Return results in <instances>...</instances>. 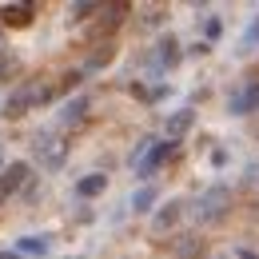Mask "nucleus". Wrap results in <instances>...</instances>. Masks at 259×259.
Masks as SVG:
<instances>
[{"mask_svg": "<svg viewBox=\"0 0 259 259\" xmlns=\"http://www.w3.org/2000/svg\"><path fill=\"white\" fill-rule=\"evenodd\" d=\"M56 96V88L52 84H40V80H24L12 96L4 100V116L8 120H20V116H28L32 108H40V104H48V100Z\"/></svg>", "mask_w": 259, "mask_h": 259, "instance_id": "nucleus-1", "label": "nucleus"}, {"mask_svg": "<svg viewBox=\"0 0 259 259\" xmlns=\"http://www.w3.org/2000/svg\"><path fill=\"white\" fill-rule=\"evenodd\" d=\"M152 203H156V188H140L132 195V211H148Z\"/></svg>", "mask_w": 259, "mask_h": 259, "instance_id": "nucleus-13", "label": "nucleus"}, {"mask_svg": "<svg viewBox=\"0 0 259 259\" xmlns=\"http://www.w3.org/2000/svg\"><path fill=\"white\" fill-rule=\"evenodd\" d=\"M48 247H52V239H48V235H24V239L16 243V251H20V255H44Z\"/></svg>", "mask_w": 259, "mask_h": 259, "instance_id": "nucleus-8", "label": "nucleus"}, {"mask_svg": "<svg viewBox=\"0 0 259 259\" xmlns=\"http://www.w3.org/2000/svg\"><path fill=\"white\" fill-rule=\"evenodd\" d=\"M0 259H20V251H0Z\"/></svg>", "mask_w": 259, "mask_h": 259, "instance_id": "nucleus-16", "label": "nucleus"}, {"mask_svg": "<svg viewBox=\"0 0 259 259\" xmlns=\"http://www.w3.org/2000/svg\"><path fill=\"white\" fill-rule=\"evenodd\" d=\"M0 199H4V195H0Z\"/></svg>", "mask_w": 259, "mask_h": 259, "instance_id": "nucleus-18", "label": "nucleus"}, {"mask_svg": "<svg viewBox=\"0 0 259 259\" xmlns=\"http://www.w3.org/2000/svg\"><path fill=\"white\" fill-rule=\"evenodd\" d=\"M0 171H4V163H0Z\"/></svg>", "mask_w": 259, "mask_h": 259, "instance_id": "nucleus-17", "label": "nucleus"}, {"mask_svg": "<svg viewBox=\"0 0 259 259\" xmlns=\"http://www.w3.org/2000/svg\"><path fill=\"white\" fill-rule=\"evenodd\" d=\"M28 184V163L16 160V163H4V171H0V195H12L20 192Z\"/></svg>", "mask_w": 259, "mask_h": 259, "instance_id": "nucleus-4", "label": "nucleus"}, {"mask_svg": "<svg viewBox=\"0 0 259 259\" xmlns=\"http://www.w3.org/2000/svg\"><path fill=\"white\" fill-rule=\"evenodd\" d=\"M227 108H231V116H247V112H259V84H247L243 92H235V96L227 100Z\"/></svg>", "mask_w": 259, "mask_h": 259, "instance_id": "nucleus-6", "label": "nucleus"}, {"mask_svg": "<svg viewBox=\"0 0 259 259\" xmlns=\"http://www.w3.org/2000/svg\"><path fill=\"white\" fill-rule=\"evenodd\" d=\"M88 12H100V4H72V16H76V20H84Z\"/></svg>", "mask_w": 259, "mask_h": 259, "instance_id": "nucleus-14", "label": "nucleus"}, {"mask_svg": "<svg viewBox=\"0 0 259 259\" xmlns=\"http://www.w3.org/2000/svg\"><path fill=\"white\" fill-rule=\"evenodd\" d=\"M188 128H192V112H188V108L176 112V116H167V132H171V136H184Z\"/></svg>", "mask_w": 259, "mask_h": 259, "instance_id": "nucleus-11", "label": "nucleus"}, {"mask_svg": "<svg viewBox=\"0 0 259 259\" xmlns=\"http://www.w3.org/2000/svg\"><path fill=\"white\" fill-rule=\"evenodd\" d=\"M84 108H88V100H72L64 112H60V124H80L84 120Z\"/></svg>", "mask_w": 259, "mask_h": 259, "instance_id": "nucleus-10", "label": "nucleus"}, {"mask_svg": "<svg viewBox=\"0 0 259 259\" xmlns=\"http://www.w3.org/2000/svg\"><path fill=\"white\" fill-rule=\"evenodd\" d=\"M180 220H184V203H180V199H171V203H163L160 211H156L152 227H156V231H171V227L180 224Z\"/></svg>", "mask_w": 259, "mask_h": 259, "instance_id": "nucleus-7", "label": "nucleus"}, {"mask_svg": "<svg viewBox=\"0 0 259 259\" xmlns=\"http://www.w3.org/2000/svg\"><path fill=\"white\" fill-rule=\"evenodd\" d=\"M227 211H231V192H227L224 184H211L207 192L195 195V203H192L195 224H220Z\"/></svg>", "mask_w": 259, "mask_h": 259, "instance_id": "nucleus-2", "label": "nucleus"}, {"mask_svg": "<svg viewBox=\"0 0 259 259\" xmlns=\"http://www.w3.org/2000/svg\"><path fill=\"white\" fill-rule=\"evenodd\" d=\"M231 259H259L255 251H247V247H231Z\"/></svg>", "mask_w": 259, "mask_h": 259, "instance_id": "nucleus-15", "label": "nucleus"}, {"mask_svg": "<svg viewBox=\"0 0 259 259\" xmlns=\"http://www.w3.org/2000/svg\"><path fill=\"white\" fill-rule=\"evenodd\" d=\"M104 184H108V180H104V176L96 171V176L80 180V184H76V192H80V195H100V192H104Z\"/></svg>", "mask_w": 259, "mask_h": 259, "instance_id": "nucleus-12", "label": "nucleus"}, {"mask_svg": "<svg viewBox=\"0 0 259 259\" xmlns=\"http://www.w3.org/2000/svg\"><path fill=\"white\" fill-rule=\"evenodd\" d=\"M176 60H180V44H176V36H163L156 44V64H176Z\"/></svg>", "mask_w": 259, "mask_h": 259, "instance_id": "nucleus-9", "label": "nucleus"}, {"mask_svg": "<svg viewBox=\"0 0 259 259\" xmlns=\"http://www.w3.org/2000/svg\"><path fill=\"white\" fill-rule=\"evenodd\" d=\"M36 16L32 4H0V24H8V28H28Z\"/></svg>", "mask_w": 259, "mask_h": 259, "instance_id": "nucleus-5", "label": "nucleus"}, {"mask_svg": "<svg viewBox=\"0 0 259 259\" xmlns=\"http://www.w3.org/2000/svg\"><path fill=\"white\" fill-rule=\"evenodd\" d=\"M36 156H40L44 167H60L68 156V144L60 136H36Z\"/></svg>", "mask_w": 259, "mask_h": 259, "instance_id": "nucleus-3", "label": "nucleus"}]
</instances>
